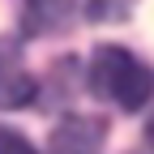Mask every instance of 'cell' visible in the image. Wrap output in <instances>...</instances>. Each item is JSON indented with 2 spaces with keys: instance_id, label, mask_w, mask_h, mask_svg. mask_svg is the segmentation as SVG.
Listing matches in <instances>:
<instances>
[{
  "instance_id": "1",
  "label": "cell",
  "mask_w": 154,
  "mask_h": 154,
  "mask_svg": "<svg viewBox=\"0 0 154 154\" xmlns=\"http://www.w3.org/2000/svg\"><path fill=\"white\" fill-rule=\"evenodd\" d=\"M86 82H90L94 99L116 103L120 111H141L154 99V73H150V64L137 60L128 47H116V43H99L94 47Z\"/></svg>"
},
{
  "instance_id": "2",
  "label": "cell",
  "mask_w": 154,
  "mask_h": 154,
  "mask_svg": "<svg viewBox=\"0 0 154 154\" xmlns=\"http://www.w3.org/2000/svg\"><path fill=\"white\" fill-rule=\"evenodd\" d=\"M38 99V82L26 69L17 38H0V111H17Z\"/></svg>"
},
{
  "instance_id": "3",
  "label": "cell",
  "mask_w": 154,
  "mask_h": 154,
  "mask_svg": "<svg viewBox=\"0 0 154 154\" xmlns=\"http://www.w3.org/2000/svg\"><path fill=\"white\" fill-rule=\"evenodd\" d=\"M107 137L103 116H64L47 137V154H99Z\"/></svg>"
},
{
  "instance_id": "4",
  "label": "cell",
  "mask_w": 154,
  "mask_h": 154,
  "mask_svg": "<svg viewBox=\"0 0 154 154\" xmlns=\"http://www.w3.org/2000/svg\"><path fill=\"white\" fill-rule=\"evenodd\" d=\"M0 154H38V150H34L17 128H5V124H0Z\"/></svg>"
},
{
  "instance_id": "5",
  "label": "cell",
  "mask_w": 154,
  "mask_h": 154,
  "mask_svg": "<svg viewBox=\"0 0 154 154\" xmlns=\"http://www.w3.org/2000/svg\"><path fill=\"white\" fill-rule=\"evenodd\" d=\"M146 141H150V150H154V111H150V120H146Z\"/></svg>"
}]
</instances>
